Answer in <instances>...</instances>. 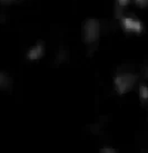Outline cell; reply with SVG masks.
Wrapping results in <instances>:
<instances>
[{"mask_svg": "<svg viewBox=\"0 0 148 153\" xmlns=\"http://www.w3.org/2000/svg\"><path fill=\"white\" fill-rule=\"evenodd\" d=\"M100 153H117V151L111 148H104L100 150Z\"/></svg>", "mask_w": 148, "mask_h": 153, "instance_id": "9c48e42d", "label": "cell"}, {"mask_svg": "<svg viewBox=\"0 0 148 153\" xmlns=\"http://www.w3.org/2000/svg\"><path fill=\"white\" fill-rule=\"evenodd\" d=\"M139 94H140V96H141V98H143L144 101L147 100V87H146L145 85L140 86L139 87Z\"/></svg>", "mask_w": 148, "mask_h": 153, "instance_id": "8992f818", "label": "cell"}, {"mask_svg": "<svg viewBox=\"0 0 148 153\" xmlns=\"http://www.w3.org/2000/svg\"><path fill=\"white\" fill-rule=\"evenodd\" d=\"M102 35V24L97 18H88L85 20L81 28V37L85 44H97Z\"/></svg>", "mask_w": 148, "mask_h": 153, "instance_id": "6da1fadb", "label": "cell"}, {"mask_svg": "<svg viewBox=\"0 0 148 153\" xmlns=\"http://www.w3.org/2000/svg\"><path fill=\"white\" fill-rule=\"evenodd\" d=\"M45 54V46L41 43H38L30 47V49L27 53V57L29 60H38L40 59Z\"/></svg>", "mask_w": 148, "mask_h": 153, "instance_id": "277c9868", "label": "cell"}, {"mask_svg": "<svg viewBox=\"0 0 148 153\" xmlns=\"http://www.w3.org/2000/svg\"><path fill=\"white\" fill-rule=\"evenodd\" d=\"M116 2H117L119 8H125L130 4V0H116Z\"/></svg>", "mask_w": 148, "mask_h": 153, "instance_id": "52a82bcc", "label": "cell"}, {"mask_svg": "<svg viewBox=\"0 0 148 153\" xmlns=\"http://www.w3.org/2000/svg\"><path fill=\"white\" fill-rule=\"evenodd\" d=\"M11 77L7 73L0 72V89H7L11 86Z\"/></svg>", "mask_w": 148, "mask_h": 153, "instance_id": "5b68a950", "label": "cell"}, {"mask_svg": "<svg viewBox=\"0 0 148 153\" xmlns=\"http://www.w3.org/2000/svg\"><path fill=\"white\" fill-rule=\"evenodd\" d=\"M134 1H135V4L138 7H140V8H145L147 6V2H148V0H134Z\"/></svg>", "mask_w": 148, "mask_h": 153, "instance_id": "ba28073f", "label": "cell"}, {"mask_svg": "<svg viewBox=\"0 0 148 153\" xmlns=\"http://www.w3.org/2000/svg\"><path fill=\"white\" fill-rule=\"evenodd\" d=\"M136 82H137V76L135 74L129 72H123L116 75L114 83L115 87L119 94H126L130 89H133Z\"/></svg>", "mask_w": 148, "mask_h": 153, "instance_id": "7a4b0ae2", "label": "cell"}, {"mask_svg": "<svg viewBox=\"0 0 148 153\" xmlns=\"http://www.w3.org/2000/svg\"><path fill=\"white\" fill-rule=\"evenodd\" d=\"M120 25L124 30L131 34H140L144 29L143 22L136 17H131V16H121Z\"/></svg>", "mask_w": 148, "mask_h": 153, "instance_id": "3957f363", "label": "cell"}]
</instances>
